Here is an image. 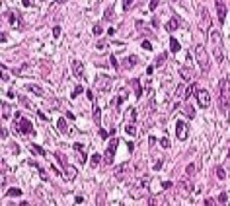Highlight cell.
I'll use <instances>...</instances> for the list:
<instances>
[{
  "instance_id": "1",
  "label": "cell",
  "mask_w": 230,
  "mask_h": 206,
  "mask_svg": "<svg viewBox=\"0 0 230 206\" xmlns=\"http://www.w3.org/2000/svg\"><path fill=\"white\" fill-rule=\"evenodd\" d=\"M148 193H150V177H140L135 181V185L131 187V196L135 198V200H138V198L143 196H148Z\"/></svg>"
},
{
  "instance_id": "2",
  "label": "cell",
  "mask_w": 230,
  "mask_h": 206,
  "mask_svg": "<svg viewBox=\"0 0 230 206\" xmlns=\"http://www.w3.org/2000/svg\"><path fill=\"white\" fill-rule=\"evenodd\" d=\"M228 103H230V82L228 78H222L218 82V109L222 113H226Z\"/></svg>"
},
{
  "instance_id": "3",
  "label": "cell",
  "mask_w": 230,
  "mask_h": 206,
  "mask_svg": "<svg viewBox=\"0 0 230 206\" xmlns=\"http://www.w3.org/2000/svg\"><path fill=\"white\" fill-rule=\"evenodd\" d=\"M209 39H211L213 47H214V60L222 62L224 53H222V37H220V31H218V29H211V31H209Z\"/></svg>"
},
{
  "instance_id": "4",
  "label": "cell",
  "mask_w": 230,
  "mask_h": 206,
  "mask_svg": "<svg viewBox=\"0 0 230 206\" xmlns=\"http://www.w3.org/2000/svg\"><path fill=\"white\" fill-rule=\"evenodd\" d=\"M195 58H197V64L201 72H209L211 70V58H209V53L203 45H197L195 47Z\"/></svg>"
},
{
  "instance_id": "5",
  "label": "cell",
  "mask_w": 230,
  "mask_h": 206,
  "mask_svg": "<svg viewBox=\"0 0 230 206\" xmlns=\"http://www.w3.org/2000/svg\"><path fill=\"white\" fill-rule=\"evenodd\" d=\"M117 146H119V138H111V142L107 144V148H106V154H103V161H106V165H111V163H113Z\"/></svg>"
},
{
  "instance_id": "6",
  "label": "cell",
  "mask_w": 230,
  "mask_h": 206,
  "mask_svg": "<svg viewBox=\"0 0 230 206\" xmlns=\"http://www.w3.org/2000/svg\"><path fill=\"white\" fill-rule=\"evenodd\" d=\"M195 97H197V103H199V107L201 109H207L211 105V93L203 90V87H197V92H195Z\"/></svg>"
},
{
  "instance_id": "7",
  "label": "cell",
  "mask_w": 230,
  "mask_h": 206,
  "mask_svg": "<svg viewBox=\"0 0 230 206\" xmlns=\"http://www.w3.org/2000/svg\"><path fill=\"white\" fill-rule=\"evenodd\" d=\"M199 18H201V21H199L201 29L209 33V31H211V29H209V25H211V16H209V12H207V8H205L203 4L199 6Z\"/></svg>"
},
{
  "instance_id": "8",
  "label": "cell",
  "mask_w": 230,
  "mask_h": 206,
  "mask_svg": "<svg viewBox=\"0 0 230 206\" xmlns=\"http://www.w3.org/2000/svg\"><path fill=\"white\" fill-rule=\"evenodd\" d=\"M176 134H177L180 140H185V138L189 136V127H187L183 121H177V123H176Z\"/></svg>"
},
{
  "instance_id": "9",
  "label": "cell",
  "mask_w": 230,
  "mask_h": 206,
  "mask_svg": "<svg viewBox=\"0 0 230 206\" xmlns=\"http://www.w3.org/2000/svg\"><path fill=\"white\" fill-rule=\"evenodd\" d=\"M20 132L21 134H35L33 132V124H31V121L29 119H24V117H21V121H20Z\"/></svg>"
},
{
  "instance_id": "10",
  "label": "cell",
  "mask_w": 230,
  "mask_h": 206,
  "mask_svg": "<svg viewBox=\"0 0 230 206\" xmlns=\"http://www.w3.org/2000/svg\"><path fill=\"white\" fill-rule=\"evenodd\" d=\"M72 74L76 76L78 80H84L86 74H84V64L80 60H72Z\"/></svg>"
},
{
  "instance_id": "11",
  "label": "cell",
  "mask_w": 230,
  "mask_h": 206,
  "mask_svg": "<svg viewBox=\"0 0 230 206\" xmlns=\"http://www.w3.org/2000/svg\"><path fill=\"white\" fill-rule=\"evenodd\" d=\"M214 8H217L218 21H220V24H224V20H226V4L220 2V0H217V2H214Z\"/></svg>"
},
{
  "instance_id": "12",
  "label": "cell",
  "mask_w": 230,
  "mask_h": 206,
  "mask_svg": "<svg viewBox=\"0 0 230 206\" xmlns=\"http://www.w3.org/2000/svg\"><path fill=\"white\" fill-rule=\"evenodd\" d=\"M181 25V20H180V16H172V18H170L168 21H166V31H170V33H172V31H176V29L177 27H180Z\"/></svg>"
},
{
  "instance_id": "13",
  "label": "cell",
  "mask_w": 230,
  "mask_h": 206,
  "mask_svg": "<svg viewBox=\"0 0 230 206\" xmlns=\"http://www.w3.org/2000/svg\"><path fill=\"white\" fill-rule=\"evenodd\" d=\"M96 87H98L100 92H109V90H111V80L100 76V78H98V84H96Z\"/></svg>"
},
{
  "instance_id": "14",
  "label": "cell",
  "mask_w": 230,
  "mask_h": 206,
  "mask_svg": "<svg viewBox=\"0 0 230 206\" xmlns=\"http://www.w3.org/2000/svg\"><path fill=\"white\" fill-rule=\"evenodd\" d=\"M8 20H10V25H14L16 29H21V27H24V21L18 18V14H16V12H10Z\"/></svg>"
},
{
  "instance_id": "15",
  "label": "cell",
  "mask_w": 230,
  "mask_h": 206,
  "mask_svg": "<svg viewBox=\"0 0 230 206\" xmlns=\"http://www.w3.org/2000/svg\"><path fill=\"white\" fill-rule=\"evenodd\" d=\"M64 175H66V179H68V181H72V179L78 175V171H76V167H74V165H68V163H66V165H64Z\"/></svg>"
},
{
  "instance_id": "16",
  "label": "cell",
  "mask_w": 230,
  "mask_h": 206,
  "mask_svg": "<svg viewBox=\"0 0 230 206\" xmlns=\"http://www.w3.org/2000/svg\"><path fill=\"white\" fill-rule=\"evenodd\" d=\"M183 115L187 117V119H195V109H193L191 103H185L183 105Z\"/></svg>"
},
{
  "instance_id": "17",
  "label": "cell",
  "mask_w": 230,
  "mask_h": 206,
  "mask_svg": "<svg viewBox=\"0 0 230 206\" xmlns=\"http://www.w3.org/2000/svg\"><path fill=\"white\" fill-rule=\"evenodd\" d=\"M92 117H94V123H96V124L101 123V111H100L98 105H92Z\"/></svg>"
},
{
  "instance_id": "18",
  "label": "cell",
  "mask_w": 230,
  "mask_h": 206,
  "mask_svg": "<svg viewBox=\"0 0 230 206\" xmlns=\"http://www.w3.org/2000/svg\"><path fill=\"white\" fill-rule=\"evenodd\" d=\"M197 84H191L189 87H187V90H185V95H183V101H187L189 97H191V95H195V92H197Z\"/></svg>"
},
{
  "instance_id": "19",
  "label": "cell",
  "mask_w": 230,
  "mask_h": 206,
  "mask_svg": "<svg viewBox=\"0 0 230 206\" xmlns=\"http://www.w3.org/2000/svg\"><path fill=\"white\" fill-rule=\"evenodd\" d=\"M125 117H127V121L135 123V121H137V109H135V107H129L127 113H125Z\"/></svg>"
},
{
  "instance_id": "20",
  "label": "cell",
  "mask_w": 230,
  "mask_h": 206,
  "mask_svg": "<svg viewBox=\"0 0 230 206\" xmlns=\"http://www.w3.org/2000/svg\"><path fill=\"white\" fill-rule=\"evenodd\" d=\"M137 62H138V60H137V56H135V55H129V56H127V60L123 62V66H125V68H133V66H135Z\"/></svg>"
},
{
  "instance_id": "21",
  "label": "cell",
  "mask_w": 230,
  "mask_h": 206,
  "mask_svg": "<svg viewBox=\"0 0 230 206\" xmlns=\"http://www.w3.org/2000/svg\"><path fill=\"white\" fill-rule=\"evenodd\" d=\"M57 128L63 132V134H68V127H66V121L64 119H57Z\"/></svg>"
},
{
  "instance_id": "22",
  "label": "cell",
  "mask_w": 230,
  "mask_h": 206,
  "mask_svg": "<svg viewBox=\"0 0 230 206\" xmlns=\"http://www.w3.org/2000/svg\"><path fill=\"white\" fill-rule=\"evenodd\" d=\"M180 49H181V45H180V41L177 39H170V51H172V53H180Z\"/></svg>"
},
{
  "instance_id": "23",
  "label": "cell",
  "mask_w": 230,
  "mask_h": 206,
  "mask_svg": "<svg viewBox=\"0 0 230 206\" xmlns=\"http://www.w3.org/2000/svg\"><path fill=\"white\" fill-rule=\"evenodd\" d=\"M131 86H135V93H137V97H140V95H143V90H140V82H138V78H137V80H131Z\"/></svg>"
},
{
  "instance_id": "24",
  "label": "cell",
  "mask_w": 230,
  "mask_h": 206,
  "mask_svg": "<svg viewBox=\"0 0 230 206\" xmlns=\"http://www.w3.org/2000/svg\"><path fill=\"white\" fill-rule=\"evenodd\" d=\"M100 161H101V156H100V154H92V158H90V165H92V167H98Z\"/></svg>"
},
{
  "instance_id": "25",
  "label": "cell",
  "mask_w": 230,
  "mask_h": 206,
  "mask_svg": "<svg viewBox=\"0 0 230 206\" xmlns=\"http://www.w3.org/2000/svg\"><path fill=\"white\" fill-rule=\"evenodd\" d=\"M180 76L187 82V80H191V70L189 68H180Z\"/></svg>"
},
{
  "instance_id": "26",
  "label": "cell",
  "mask_w": 230,
  "mask_h": 206,
  "mask_svg": "<svg viewBox=\"0 0 230 206\" xmlns=\"http://www.w3.org/2000/svg\"><path fill=\"white\" fill-rule=\"evenodd\" d=\"M31 152L35 154V156H45V150H43L41 146H37V144H31Z\"/></svg>"
},
{
  "instance_id": "27",
  "label": "cell",
  "mask_w": 230,
  "mask_h": 206,
  "mask_svg": "<svg viewBox=\"0 0 230 206\" xmlns=\"http://www.w3.org/2000/svg\"><path fill=\"white\" fill-rule=\"evenodd\" d=\"M127 97H129L127 92H121V93H119V97H117V107H119V109H121V103L127 101Z\"/></svg>"
},
{
  "instance_id": "28",
  "label": "cell",
  "mask_w": 230,
  "mask_h": 206,
  "mask_svg": "<svg viewBox=\"0 0 230 206\" xmlns=\"http://www.w3.org/2000/svg\"><path fill=\"white\" fill-rule=\"evenodd\" d=\"M125 165H127V163H121V167L115 169V177H117V179H123V177H125Z\"/></svg>"
},
{
  "instance_id": "29",
  "label": "cell",
  "mask_w": 230,
  "mask_h": 206,
  "mask_svg": "<svg viewBox=\"0 0 230 206\" xmlns=\"http://www.w3.org/2000/svg\"><path fill=\"white\" fill-rule=\"evenodd\" d=\"M166 56H168V53H162V55H158V58H156V62H154V66H162L166 62Z\"/></svg>"
},
{
  "instance_id": "30",
  "label": "cell",
  "mask_w": 230,
  "mask_h": 206,
  "mask_svg": "<svg viewBox=\"0 0 230 206\" xmlns=\"http://www.w3.org/2000/svg\"><path fill=\"white\" fill-rule=\"evenodd\" d=\"M10 107H8V103H2V119H8L10 117Z\"/></svg>"
},
{
  "instance_id": "31",
  "label": "cell",
  "mask_w": 230,
  "mask_h": 206,
  "mask_svg": "<svg viewBox=\"0 0 230 206\" xmlns=\"http://www.w3.org/2000/svg\"><path fill=\"white\" fill-rule=\"evenodd\" d=\"M185 90H187V87H185L183 84H180V86H177V90H176V97H183V95H185Z\"/></svg>"
},
{
  "instance_id": "32",
  "label": "cell",
  "mask_w": 230,
  "mask_h": 206,
  "mask_svg": "<svg viewBox=\"0 0 230 206\" xmlns=\"http://www.w3.org/2000/svg\"><path fill=\"white\" fill-rule=\"evenodd\" d=\"M125 132H127V134H131V136H135V134H137L135 124H127V127H125Z\"/></svg>"
},
{
  "instance_id": "33",
  "label": "cell",
  "mask_w": 230,
  "mask_h": 206,
  "mask_svg": "<svg viewBox=\"0 0 230 206\" xmlns=\"http://www.w3.org/2000/svg\"><path fill=\"white\" fill-rule=\"evenodd\" d=\"M29 92H33V93H37V95H43V90H41L39 86H35V84L29 86Z\"/></svg>"
},
{
  "instance_id": "34",
  "label": "cell",
  "mask_w": 230,
  "mask_h": 206,
  "mask_svg": "<svg viewBox=\"0 0 230 206\" xmlns=\"http://www.w3.org/2000/svg\"><path fill=\"white\" fill-rule=\"evenodd\" d=\"M217 177L222 181V179H226V173H224V169H222L220 165H217Z\"/></svg>"
},
{
  "instance_id": "35",
  "label": "cell",
  "mask_w": 230,
  "mask_h": 206,
  "mask_svg": "<svg viewBox=\"0 0 230 206\" xmlns=\"http://www.w3.org/2000/svg\"><path fill=\"white\" fill-rule=\"evenodd\" d=\"M195 171H197V165H195V163H189L187 169H185V173H187V175H193Z\"/></svg>"
},
{
  "instance_id": "36",
  "label": "cell",
  "mask_w": 230,
  "mask_h": 206,
  "mask_svg": "<svg viewBox=\"0 0 230 206\" xmlns=\"http://www.w3.org/2000/svg\"><path fill=\"white\" fill-rule=\"evenodd\" d=\"M82 92H84V87H82V86H76V87H74V92H72V99H74V97H78V95L82 93Z\"/></svg>"
},
{
  "instance_id": "37",
  "label": "cell",
  "mask_w": 230,
  "mask_h": 206,
  "mask_svg": "<svg viewBox=\"0 0 230 206\" xmlns=\"http://www.w3.org/2000/svg\"><path fill=\"white\" fill-rule=\"evenodd\" d=\"M8 196H21V190L20 189H10L8 190Z\"/></svg>"
},
{
  "instance_id": "38",
  "label": "cell",
  "mask_w": 230,
  "mask_h": 206,
  "mask_svg": "<svg viewBox=\"0 0 230 206\" xmlns=\"http://www.w3.org/2000/svg\"><path fill=\"white\" fill-rule=\"evenodd\" d=\"M226 200H228V195H226V193H220V195H218V202H220V204H226Z\"/></svg>"
},
{
  "instance_id": "39",
  "label": "cell",
  "mask_w": 230,
  "mask_h": 206,
  "mask_svg": "<svg viewBox=\"0 0 230 206\" xmlns=\"http://www.w3.org/2000/svg\"><path fill=\"white\" fill-rule=\"evenodd\" d=\"M20 101H21V105H24V107H27V109H31V103H29L26 97H24V95H20Z\"/></svg>"
},
{
  "instance_id": "40",
  "label": "cell",
  "mask_w": 230,
  "mask_h": 206,
  "mask_svg": "<svg viewBox=\"0 0 230 206\" xmlns=\"http://www.w3.org/2000/svg\"><path fill=\"white\" fill-rule=\"evenodd\" d=\"M10 150H12V154H20V146H18L16 142H12V144H10Z\"/></svg>"
},
{
  "instance_id": "41",
  "label": "cell",
  "mask_w": 230,
  "mask_h": 206,
  "mask_svg": "<svg viewBox=\"0 0 230 206\" xmlns=\"http://www.w3.org/2000/svg\"><path fill=\"white\" fill-rule=\"evenodd\" d=\"M111 64H113L115 70H119V62H117V56L115 55H111Z\"/></svg>"
},
{
  "instance_id": "42",
  "label": "cell",
  "mask_w": 230,
  "mask_h": 206,
  "mask_svg": "<svg viewBox=\"0 0 230 206\" xmlns=\"http://www.w3.org/2000/svg\"><path fill=\"white\" fill-rule=\"evenodd\" d=\"M135 6V2L133 0H127V2H123V10H129V8H133Z\"/></svg>"
},
{
  "instance_id": "43",
  "label": "cell",
  "mask_w": 230,
  "mask_h": 206,
  "mask_svg": "<svg viewBox=\"0 0 230 206\" xmlns=\"http://www.w3.org/2000/svg\"><path fill=\"white\" fill-rule=\"evenodd\" d=\"M160 146L162 148H170V140L168 138H160Z\"/></svg>"
},
{
  "instance_id": "44",
  "label": "cell",
  "mask_w": 230,
  "mask_h": 206,
  "mask_svg": "<svg viewBox=\"0 0 230 206\" xmlns=\"http://www.w3.org/2000/svg\"><path fill=\"white\" fill-rule=\"evenodd\" d=\"M103 33V27L101 25H94V35H101Z\"/></svg>"
},
{
  "instance_id": "45",
  "label": "cell",
  "mask_w": 230,
  "mask_h": 206,
  "mask_svg": "<svg viewBox=\"0 0 230 206\" xmlns=\"http://www.w3.org/2000/svg\"><path fill=\"white\" fill-rule=\"evenodd\" d=\"M143 49H144V51H150V49H152V43H150V41H143Z\"/></svg>"
},
{
  "instance_id": "46",
  "label": "cell",
  "mask_w": 230,
  "mask_h": 206,
  "mask_svg": "<svg viewBox=\"0 0 230 206\" xmlns=\"http://www.w3.org/2000/svg\"><path fill=\"white\" fill-rule=\"evenodd\" d=\"M111 16H113V12H111V6H109V8H107V12L103 14V18H106V20H111Z\"/></svg>"
},
{
  "instance_id": "47",
  "label": "cell",
  "mask_w": 230,
  "mask_h": 206,
  "mask_svg": "<svg viewBox=\"0 0 230 206\" xmlns=\"http://www.w3.org/2000/svg\"><path fill=\"white\" fill-rule=\"evenodd\" d=\"M100 136L103 138V140H106V138L109 136V132H107V130H103V128H100Z\"/></svg>"
},
{
  "instance_id": "48",
  "label": "cell",
  "mask_w": 230,
  "mask_h": 206,
  "mask_svg": "<svg viewBox=\"0 0 230 206\" xmlns=\"http://www.w3.org/2000/svg\"><path fill=\"white\" fill-rule=\"evenodd\" d=\"M53 35H55V37H59V35H61V27H59V25L53 27Z\"/></svg>"
},
{
  "instance_id": "49",
  "label": "cell",
  "mask_w": 230,
  "mask_h": 206,
  "mask_svg": "<svg viewBox=\"0 0 230 206\" xmlns=\"http://www.w3.org/2000/svg\"><path fill=\"white\" fill-rule=\"evenodd\" d=\"M154 68H156V66H154V64H150V66H148V68H146V74H148V76H152Z\"/></svg>"
},
{
  "instance_id": "50",
  "label": "cell",
  "mask_w": 230,
  "mask_h": 206,
  "mask_svg": "<svg viewBox=\"0 0 230 206\" xmlns=\"http://www.w3.org/2000/svg\"><path fill=\"white\" fill-rule=\"evenodd\" d=\"M37 115H39V119H41V121H49V119H47V115L43 113V111H37Z\"/></svg>"
},
{
  "instance_id": "51",
  "label": "cell",
  "mask_w": 230,
  "mask_h": 206,
  "mask_svg": "<svg viewBox=\"0 0 230 206\" xmlns=\"http://www.w3.org/2000/svg\"><path fill=\"white\" fill-rule=\"evenodd\" d=\"M162 187L168 189V187H172V181H162Z\"/></svg>"
},
{
  "instance_id": "52",
  "label": "cell",
  "mask_w": 230,
  "mask_h": 206,
  "mask_svg": "<svg viewBox=\"0 0 230 206\" xmlns=\"http://www.w3.org/2000/svg\"><path fill=\"white\" fill-rule=\"evenodd\" d=\"M162 169V161H156V165H154V171H160Z\"/></svg>"
},
{
  "instance_id": "53",
  "label": "cell",
  "mask_w": 230,
  "mask_h": 206,
  "mask_svg": "<svg viewBox=\"0 0 230 206\" xmlns=\"http://www.w3.org/2000/svg\"><path fill=\"white\" fill-rule=\"evenodd\" d=\"M160 2H158V0H154V2H150V10H154V8H156V6H158Z\"/></svg>"
},
{
  "instance_id": "54",
  "label": "cell",
  "mask_w": 230,
  "mask_h": 206,
  "mask_svg": "<svg viewBox=\"0 0 230 206\" xmlns=\"http://www.w3.org/2000/svg\"><path fill=\"white\" fill-rule=\"evenodd\" d=\"M148 142H150V146H154V144H156V138L150 136V138H148Z\"/></svg>"
},
{
  "instance_id": "55",
  "label": "cell",
  "mask_w": 230,
  "mask_h": 206,
  "mask_svg": "<svg viewBox=\"0 0 230 206\" xmlns=\"http://www.w3.org/2000/svg\"><path fill=\"white\" fill-rule=\"evenodd\" d=\"M86 95H88V99H90V101H92V99H94V93H92V92H90V90H88V92H86Z\"/></svg>"
}]
</instances>
